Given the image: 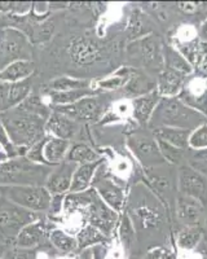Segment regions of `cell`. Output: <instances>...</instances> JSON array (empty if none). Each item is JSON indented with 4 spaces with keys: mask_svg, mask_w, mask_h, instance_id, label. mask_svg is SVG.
I'll use <instances>...</instances> for the list:
<instances>
[{
    "mask_svg": "<svg viewBox=\"0 0 207 259\" xmlns=\"http://www.w3.org/2000/svg\"><path fill=\"white\" fill-rule=\"evenodd\" d=\"M206 228H207V222H206Z\"/></svg>",
    "mask_w": 207,
    "mask_h": 259,
    "instance_id": "52",
    "label": "cell"
},
{
    "mask_svg": "<svg viewBox=\"0 0 207 259\" xmlns=\"http://www.w3.org/2000/svg\"><path fill=\"white\" fill-rule=\"evenodd\" d=\"M204 231V227H175L174 240L176 249L186 251L197 250L203 240Z\"/></svg>",
    "mask_w": 207,
    "mask_h": 259,
    "instance_id": "25",
    "label": "cell"
},
{
    "mask_svg": "<svg viewBox=\"0 0 207 259\" xmlns=\"http://www.w3.org/2000/svg\"><path fill=\"white\" fill-rule=\"evenodd\" d=\"M157 142L161 154H162V157L169 165L175 166V167H180V166L185 165L188 149H180V148H176L165 142H161V140H157Z\"/></svg>",
    "mask_w": 207,
    "mask_h": 259,
    "instance_id": "37",
    "label": "cell"
},
{
    "mask_svg": "<svg viewBox=\"0 0 207 259\" xmlns=\"http://www.w3.org/2000/svg\"><path fill=\"white\" fill-rule=\"evenodd\" d=\"M207 148V123L201 124L189 135V149L199 150Z\"/></svg>",
    "mask_w": 207,
    "mask_h": 259,
    "instance_id": "43",
    "label": "cell"
},
{
    "mask_svg": "<svg viewBox=\"0 0 207 259\" xmlns=\"http://www.w3.org/2000/svg\"><path fill=\"white\" fill-rule=\"evenodd\" d=\"M54 228L55 226L52 219H48L47 217L41 215L35 222L22 228L13 246L20 247V249H36L41 245L48 244L49 233Z\"/></svg>",
    "mask_w": 207,
    "mask_h": 259,
    "instance_id": "16",
    "label": "cell"
},
{
    "mask_svg": "<svg viewBox=\"0 0 207 259\" xmlns=\"http://www.w3.org/2000/svg\"><path fill=\"white\" fill-rule=\"evenodd\" d=\"M156 90H157V78L151 77L139 69L132 68L130 79L118 92L124 100H132V99H136V97L153 92Z\"/></svg>",
    "mask_w": 207,
    "mask_h": 259,
    "instance_id": "21",
    "label": "cell"
},
{
    "mask_svg": "<svg viewBox=\"0 0 207 259\" xmlns=\"http://www.w3.org/2000/svg\"><path fill=\"white\" fill-rule=\"evenodd\" d=\"M172 222L175 227H204L207 222V207L199 201L178 194L174 207Z\"/></svg>",
    "mask_w": 207,
    "mask_h": 259,
    "instance_id": "14",
    "label": "cell"
},
{
    "mask_svg": "<svg viewBox=\"0 0 207 259\" xmlns=\"http://www.w3.org/2000/svg\"><path fill=\"white\" fill-rule=\"evenodd\" d=\"M0 145L4 148V152H6L7 157L9 159L17 158V157H25L27 153L26 148H18L11 142L8 134H7L6 128H4L3 123L0 121Z\"/></svg>",
    "mask_w": 207,
    "mask_h": 259,
    "instance_id": "39",
    "label": "cell"
},
{
    "mask_svg": "<svg viewBox=\"0 0 207 259\" xmlns=\"http://www.w3.org/2000/svg\"><path fill=\"white\" fill-rule=\"evenodd\" d=\"M3 197L22 209L35 214L48 212L52 194L44 186H4L0 187Z\"/></svg>",
    "mask_w": 207,
    "mask_h": 259,
    "instance_id": "11",
    "label": "cell"
},
{
    "mask_svg": "<svg viewBox=\"0 0 207 259\" xmlns=\"http://www.w3.org/2000/svg\"><path fill=\"white\" fill-rule=\"evenodd\" d=\"M197 31H198V38L199 40L207 43V18L204 21H202L201 24L197 26Z\"/></svg>",
    "mask_w": 207,
    "mask_h": 259,
    "instance_id": "47",
    "label": "cell"
},
{
    "mask_svg": "<svg viewBox=\"0 0 207 259\" xmlns=\"http://www.w3.org/2000/svg\"><path fill=\"white\" fill-rule=\"evenodd\" d=\"M163 57H165V68L171 69V70L180 71V73L192 75L193 68L192 65L188 62V60L179 52L175 47H172L170 43L165 40L163 46Z\"/></svg>",
    "mask_w": 207,
    "mask_h": 259,
    "instance_id": "36",
    "label": "cell"
},
{
    "mask_svg": "<svg viewBox=\"0 0 207 259\" xmlns=\"http://www.w3.org/2000/svg\"><path fill=\"white\" fill-rule=\"evenodd\" d=\"M92 85H93V80L62 75V77H57L55 79L49 80L48 83H45V84H43L41 94L44 95L48 94V92H66L71 91V90L87 89V87H92Z\"/></svg>",
    "mask_w": 207,
    "mask_h": 259,
    "instance_id": "32",
    "label": "cell"
},
{
    "mask_svg": "<svg viewBox=\"0 0 207 259\" xmlns=\"http://www.w3.org/2000/svg\"><path fill=\"white\" fill-rule=\"evenodd\" d=\"M123 97L119 92H104L96 96L84 97L71 105H50V109L65 114L78 123H98L110 106Z\"/></svg>",
    "mask_w": 207,
    "mask_h": 259,
    "instance_id": "6",
    "label": "cell"
},
{
    "mask_svg": "<svg viewBox=\"0 0 207 259\" xmlns=\"http://www.w3.org/2000/svg\"><path fill=\"white\" fill-rule=\"evenodd\" d=\"M93 249V259H108V245H96Z\"/></svg>",
    "mask_w": 207,
    "mask_h": 259,
    "instance_id": "46",
    "label": "cell"
},
{
    "mask_svg": "<svg viewBox=\"0 0 207 259\" xmlns=\"http://www.w3.org/2000/svg\"><path fill=\"white\" fill-rule=\"evenodd\" d=\"M33 45L16 29H0V71L20 60L33 59Z\"/></svg>",
    "mask_w": 207,
    "mask_h": 259,
    "instance_id": "12",
    "label": "cell"
},
{
    "mask_svg": "<svg viewBox=\"0 0 207 259\" xmlns=\"http://www.w3.org/2000/svg\"><path fill=\"white\" fill-rule=\"evenodd\" d=\"M144 259H178V249L175 244L151 247L144 254Z\"/></svg>",
    "mask_w": 207,
    "mask_h": 259,
    "instance_id": "42",
    "label": "cell"
},
{
    "mask_svg": "<svg viewBox=\"0 0 207 259\" xmlns=\"http://www.w3.org/2000/svg\"><path fill=\"white\" fill-rule=\"evenodd\" d=\"M189 75L180 71L163 69L157 77V91L161 97H176L183 90Z\"/></svg>",
    "mask_w": 207,
    "mask_h": 259,
    "instance_id": "23",
    "label": "cell"
},
{
    "mask_svg": "<svg viewBox=\"0 0 207 259\" xmlns=\"http://www.w3.org/2000/svg\"><path fill=\"white\" fill-rule=\"evenodd\" d=\"M186 165H189L195 171H198L199 174L207 178V148L199 150L188 149Z\"/></svg>",
    "mask_w": 207,
    "mask_h": 259,
    "instance_id": "38",
    "label": "cell"
},
{
    "mask_svg": "<svg viewBox=\"0 0 207 259\" xmlns=\"http://www.w3.org/2000/svg\"><path fill=\"white\" fill-rule=\"evenodd\" d=\"M100 94H104V92L92 85V87H87V89L71 90V91L66 92H48L44 95L49 99L50 105H71V104L77 103L84 97L96 96V95Z\"/></svg>",
    "mask_w": 207,
    "mask_h": 259,
    "instance_id": "30",
    "label": "cell"
},
{
    "mask_svg": "<svg viewBox=\"0 0 207 259\" xmlns=\"http://www.w3.org/2000/svg\"><path fill=\"white\" fill-rule=\"evenodd\" d=\"M66 194H54L52 200H50V206L48 212L49 215L55 217V215L62 212V207H64V200H65Z\"/></svg>",
    "mask_w": 207,
    "mask_h": 259,
    "instance_id": "44",
    "label": "cell"
},
{
    "mask_svg": "<svg viewBox=\"0 0 207 259\" xmlns=\"http://www.w3.org/2000/svg\"><path fill=\"white\" fill-rule=\"evenodd\" d=\"M7 247L4 246L3 244H0V259H2V256H3V253H4V250H6Z\"/></svg>",
    "mask_w": 207,
    "mask_h": 259,
    "instance_id": "48",
    "label": "cell"
},
{
    "mask_svg": "<svg viewBox=\"0 0 207 259\" xmlns=\"http://www.w3.org/2000/svg\"><path fill=\"white\" fill-rule=\"evenodd\" d=\"M49 244L52 245L57 254L64 256L71 255L78 250V241L74 236L69 235L61 228H56L50 231L49 233Z\"/></svg>",
    "mask_w": 207,
    "mask_h": 259,
    "instance_id": "34",
    "label": "cell"
},
{
    "mask_svg": "<svg viewBox=\"0 0 207 259\" xmlns=\"http://www.w3.org/2000/svg\"><path fill=\"white\" fill-rule=\"evenodd\" d=\"M178 193L194 198L207 207V178L186 163L178 167Z\"/></svg>",
    "mask_w": 207,
    "mask_h": 259,
    "instance_id": "15",
    "label": "cell"
},
{
    "mask_svg": "<svg viewBox=\"0 0 207 259\" xmlns=\"http://www.w3.org/2000/svg\"><path fill=\"white\" fill-rule=\"evenodd\" d=\"M127 259H144V256H141L140 254H136V255L130 256V258H127Z\"/></svg>",
    "mask_w": 207,
    "mask_h": 259,
    "instance_id": "49",
    "label": "cell"
},
{
    "mask_svg": "<svg viewBox=\"0 0 207 259\" xmlns=\"http://www.w3.org/2000/svg\"><path fill=\"white\" fill-rule=\"evenodd\" d=\"M31 91H33L31 78L16 83L0 82V114L21 105L30 96Z\"/></svg>",
    "mask_w": 207,
    "mask_h": 259,
    "instance_id": "18",
    "label": "cell"
},
{
    "mask_svg": "<svg viewBox=\"0 0 207 259\" xmlns=\"http://www.w3.org/2000/svg\"><path fill=\"white\" fill-rule=\"evenodd\" d=\"M117 235H118L119 244H121L124 255L127 256V258H130L132 254L135 255V250H136L137 245H139L137 244V236L130 217L124 211H122L121 217H119Z\"/></svg>",
    "mask_w": 207,
    "mask_h": 259,
    "instance_id": "26",
    "label": "cell"
},
{
    "mask_svg": "<svg viewBox=\"0 0 207 259\" xmlns=\"http://www.w3.org/2000/svg\"><path fill=\"white\" fill-rule=\"evenodd\" d=\"M161 99L162 97L160 96L157 90L136 99H132L131 100V119L139 127H144V128L148 127L149 121Z\"/></svg>",
    "mask_w": 207,
    "mask_h": 259,
    "instance_id": "22",
    "label": "cell"
},
{
    "mask_svg": "<svg viewBox=\"0 0 207 259\" xmlns=\"http://www.w3.org/2000/svg\"><path fill=\"white\" fill-rule=\"evenodd\" d=\"M82 126L68 115L52 110L45 123V135L71 142L82 131Z\"/></svg>",
    "mask_w": 207,
    "mask_h": 259,
    "instance_id": "19",
    "label": "cell"
},
{
    "mask_svg": "<svg viewBox=\"0 0 207 259\" xmlns=\"http://www.w3.org/2000/svg\"><path fill=\"white\" fill-rule=\"evenodd\" d=\"M178 97L190 109L207 117V79L189 75Z\"/></svg>",
    "mask_w": 207,
    "mask_h": 259,
    "instance_id": "17",
    "label": "cell"
},
{
    "mask_svg": "<svg viewBox=\"0 0 207 259\" xmlns=\"http://www.w3.org/2000/svg\"><path fill=\"white\" fill-rule=\"evenodd\" d=\"M123 211L130 217L137 236V244L148 249L175 244L171 212L142 182L128 188Z\"/></svg>",
    "mask_w": 207,
    "mask_h": 259,
    "instance_id": "1",
    "label": "cell"
},
{
    "mask_svg": "<svg viewBox=\"0 0 207 259\" xmlns=\"http://www.w3.org/2000/svg\"><path fill=\"white\" fill-rule=\"evenodd\" d=\"M33 3L30 2H2L0 3V15H26L31 11Z\"/></svg>",
    "mask_w": 207,
    "mask_h": 259,
    "instance_id": "41",
    "label": "cell"
},
{
    "mask_svg": "<svg viewBox=\"0 0 207 259\" xmlns=\"http://www.w3.org/2000/svg\"><path fill=\"white\" fill-rule=\"evenodd\" d=\"M119 217H121V214L108 206L96 191L93 193L89 206L80 212V218H82L83 223L96 227L97 230H100L104 235L110 237V239H113V236L116 235Z\"/></svg>",
    "mask_w": 207,
    "mask_h": 259,
    "instance_id": "13",
    "label": "cell"
},
{
    "mask_svg": "<svg viewBox=\"0 0 207 259\" xmlns=\"http://www.w3.org/2000/svg\"><path fill=\"white\" fill-rule=\"evenodd\" d=\"M11 142L18 148H30L45 138V123L47 119L31 113L18 105L15 109L0 114Z\"/></svg>",
    "mask_w": 207,
    "mask_h": 259,
    "instance_id": "2",
    "label": "cell"
},
{
    "mask_svg": "<svg viewBox=\"0 0 207 259\" xmlns=\"http://www.w3.org/2000/svg\"><path fill=\"white\" fill-rule=\"evenodd\" d=\"M165 36L154 32L141 39L127 43L124 47V66L145 71L151 77L157 78L165 69L163 57Z\"/></svg>",
    "mask_w": 207,
    "mask_h": 259,
    "instance_id": "3",
    "label": "cell"
},
{
    "mask_svg": "<svg viewBox=\"0 0 207 259\" xmlns=\"http://www.w3.org/2000/svg\"><path fill=\"white\" fill-rule=\"evenodd\" d=\"M150 131L157 140L174 145L176 148H180V149H189L190 131H188V130L160 127V128H154L150 130Z\"/></svg>",
    "mask_w": 207,
    "mask_h": 259,
    "instance_id": "31",
    "label": "cell"
},
{
    "mask_svg": "<svg viewBox=\"0 0 207 259\" xmlns=\"http://www.w3.org/2000/svg\"><path fill=\"white\" fill-rule=\"evenodd\" d=\"M193 74L202 79H207V43L201 41L192 64Z\"/></svg>",
    "mask_w": 207,
    "mask_h": 259,
    "instance_id": "40",
    "label": "cell"
},
{
    "mask_svg": "<svg viewBox=\"0 0 207 259\" xmlns=\"http://www.w3.org/2000/svg\"><path fill=\"white\" fill-rule=\"evenodd\" d=\"M71 259H93V249L87 247V249H78L74 254H71Z\"/></svg>",
    "mask_w": 207,
    "mask_h": 259,
    "instance_id": "45",
    "label": "cell"
},
{
    "mask_svg": "<svg viewBox=\"0 0 207 259\" xmlns=\"http://www.w3.org/2000/svg\"><path fill=\"white\" fill-rule=\"evenodd\" d=\"M71 142L62 140V139L54 138V136H45L43 142V161L45 166L55 167L61 165L66 159V154L69 152Z\"/></svg>",
    "mask_w": 207,
    "mask_h": 259,
    "instance_id": "24",
    "label": "cell"
},
{
    "mask_svg": "<svg viewBox=\"0 0 207 259\" xmlns=\"http://www.w3.org/2000/svg\"><path fill=\"white\" fill-rule=\"evenodd\" d=\"M124 145L141 168H150L167 163L161 154L157 139L148 127H139L128 122L124 135Z\"/></svg>",
    "mask_w": 207,
    "mask_h": 259,
    "instance_id": "5",
    "label": "cell"
},
{
    "mask_svg": "<svg viewBox=\"0 0 207 259\" xmlns=\"http://www.w3.org/2000/svg\"><path fill=\"white\" fill-rule=\"evenodd\" d=\"M41 214H35L22 209L6 197L0 198V244L6 247L13 246L18 233L27 224L39 219Z\"/></svg>",
    "mask_w": 207,
    "mask_h": 259,
    "instance_id": "9",
    "label": "cell"
},
{
    "mask_svg": "<svg viewBox=\"0 0 207 259\" xmlns=\"http://www.w3.org/2000/svg\"><path fill=\"white\" fill-rule=\"evenodd\" d=\"M141 182L161 200L171 215L178 198V167L163 163L150 168H142Z\"/></svg>",
    "mask_w": 207,
    "mask_h": 259,
    "instance_id": "8",
    "label": "cell"
},
{
    "mask_svg": "<svg viewBox=\"0 0 207 259\" xmlns=\"http://www.w3.org/2000/svg\"><path fill=\"white\" fill-rule=\"evenodd\" d=\"M56 250L52 245H41L36 249H20L16 246H9L4 250L2 259H54Z\"/></svg>",
    "mask_w": 207,
    "mask_h": 259,
    "instance_id": "28",
    "label": "cell"
},
{
    "mask_svg": "<svg viewBox=\"0 0 207 259\" xmlns=\"http://www.w3.org/2000/svg\"><path fill=\"white\" fill-rule=\"evenodd\" d=\"M204 236H206V239H207V233H204Z\"/></svg>",
    "mask_w": 207,
    "mask_h": 259,
    "instance_id": "50",
    "label": "cell"
},
{
    "mask_svg": "<svg viewBox=\"0 0 207 259\" xmlns=\"http://www.w3.org/2000/svg\"><path fill=\"white\" fill-rule=\"evenodd\" d=\"M75 239L78 241V249H87V247H93L96 245H109L113 239L104 235L100 230L91 224H84V226L78 231Z\"/></svg>",
    "mask_w": 207,
    "mask_h": 259,
    "instance_id": "35",
    "label": "cell"
},
{
    "mask_svg": "<svg viewBox=\"0 0 207 259\" xmlns=\"http://www.w3.org/2000/svg\"><path fill=\"white\" fill-rule=\"evenodd\" d=\"M54 167L39 165L26 156L0 163V187L43 186Z\"/></svg>",
    "mask_w": 207,
    "mask_h": 259,
    "instance_id": "7",
    "label": "cell"
},
{
    "mask_svg": "<svg viewBox=\"0 0 207 259\" xmlns=\"http://www.w3.org/2000/svg\"><path fill=\"white\" fill-rule=\"evenodd\" d=\"M102 158V154L96 149H93L91 145H88L87 143L78 142L71 143L65 161L73 162V163H77V165H84V163L100 161Z\"/></svg>",
    "mask_w": 207,
    "mask_h": 259,
    "instance_id": "33",
    "label": "cell"
},
{
    "mask_svg": "<svg viewBox=\"0 0 207 259\" xmlns=\"http://www.w3.org/2000/svg\"><path fill=\"white\" fill-rule=\"evenodd\" d=\"M35 69V62L33 60H20L8 65L4 70L0 71V82H21L33 77Z\"/></svg>",
    "mask_w": 207,
    "mask_h": 259,
    "instance_id": "27",
    "label": "cell"
},
{
    "mask_svg": "<svg viewBox=\"0 0 207 259\" xmlns=\"http://www.w3.org/2000/svg\"><path fill=\"white\" fill-rule=\"evenodd\" d=\"M0 198H2V193H0Z\"/></svg>",
    "mask_w": 207,
    "mask_h": 259,
    "instance_id": "51",
    "label": "cell"
},
{
    "mask_svg": "<svg viewBox=\"0 0 207 259\" xmlns=\"http://www.w3.org/2000/svg\"><path fill=\"white\" fill-rule=\"evenodd\" d=\"M91 187L97 192L98 196L108 206L116 210L119 214L123 211L127 200L128 188L123 182L118 180L112 174V168L109 167L107 158L96 170Z\"/></svg>",
    "mask_w": 207,
    "mask_h": 259,
    "instance_id": "10",
    "label": "cell"
},
{
    "mask_svg": "<svg viewBox=\"0 0 207 259\" xmlns=\"http://www.w3.org/2000/svg\"><path fill=\"white\" fill-rule=\"evenodd\" d=\"M104 161H105V157L100 159V161L84 163V165H78L77 170H75L74 175H73V180H71V193L84 192L91 188L92 180H93V177H95L96 170H97V167Z\"/></svg>",
    "mask_w": 207,
    "mask_h": 259,
    "instance_id": "29",
    "label": "cell"
},
{
    "mask_svg": "<svg viewBox=\"0 0 207 259\" xmlns=\"http://www.w3.org/2000/svg\"><path fill=\"white\" fill-rule=\"evenodd\" d=\"M78 165L73 162L64 161L61 165L55 166L45 180L44 187L52 196L54 194H66L70 192L71 180Z\"/></svg>",
    "mask_w": 207,
    "mask_h": 259,
    "instance_id": "20",
    "label": "cell"
},
{
    "mask_svg": "<svg viewBox=\"0 0 207 259\" xmlns=\"http://www.w3.org/2000/svg\"><path fill=\"white\" fill-rule=\"evenodd\" d=\"M204 123H207V117L190 109L178 96L162 97L149 121L148 128L172 127V128L188 130L192 133L197 127Z\"/></svg>",
    "mask_w": 207,
    "mask_h": 259,
    "instance_id": "4",
    "label": "cell"
}]
</instances>
